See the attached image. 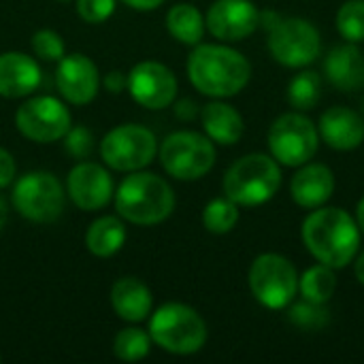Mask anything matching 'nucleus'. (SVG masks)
<instances>
[{
	"instance_id": "1",
	"label": "nucleus",
	"mask_w": 364,
	"mask_h": 364,
	"mask_svg": "<svg viewBox=\"0 0 364 364\" xmlns=\"http://www.w3.org/2000/svg\"><path fill=\"white\" fill-rule=\"evenodd\" d=\"M303 241L318 262L343 269L360 250V228L346 209L324 207L309 213L303 222Z\"/></svg>"
},
{
	"instance_id": "2",
	"label": "nucleus",
	"mask_w": 364,
	"mask_h": 364,
	"mask_svg": "<svg viewBox=\"0 0 364 364\" xmlns=\"http://www.w3.org/2000/svg\"><path fill=\"white\" fill-rule=\"evenodd\" d=\"M188 77L205 96L228 98L239 94L252 77L243 53L226 45H196L188 58Z\"/></svg>"
},
{
	"instance_id": "3",
	"label": "nucleus",
	"mask_w": 364,
	"mask_h": 364,
	"mask_svg": "<svg viewBox=\"0 0 364 364\" xmlns=\"http://www.w3.org/2000/svg\"><path fill=\"white\" fill-rule=\"evenodd\" d=\"M115 209L119 218L154 226L164 222L175 209V192L166 179L154 173H134L126 177L115 192Z\"/></svg>"
},
{
	"instance_id": "4",
	"label": "nucleus",
	"mask_w": 364,
	"mask_h": 364,
	"mask_svg": "<svg viewBox=\"0 0 364 364\" xmlns=\"http://www.w3.org/2000/svg\"><path fill=\"white\" fill-rule=\"evenodd\" d=\"M282 186L279 162L264 154H250L237 160L224 175V194L241 207L269 203Z\"/></svg>"
},
{
	"instance_id": "5",
	"label": "nucleus",
	"mask_w": 364,
	"mask_h": 364,
	"mask_svg": "<svg viewBox=\"0 0 364 364\" xmlns=\"http://www.w3.org/2000/svg\"><path fill=\"white\" fill-rule=\"evenodd\" d=\"M149 337L164 352L190 356L205 346L207 324L192 307L181 303H166L151 316Z\"/></svg>"
},
{
	"instance_id": "6",
	"label": "nucleus",
	"mask_w": 364,
	"mask_h": 364,
	"mask_svg": "<svg viewBox=\"0 0 364 364\" xmlns=\"http://www.w3.org/2000/svg\"><path fill=\"white\" fill-rule=\"evenodd\" d=\"M160 162L171 177L179 181H194L213 168L215 147L209 136L179 130L164 139L160 147Z\"/></svg>"
},
{
	"instance_id": "7",
	"label": "nucleus",
	"mask_w": 364,
	"mask_h": 364,
	"mask_svg": "<svg viewBox=\"0 0 364 364\" xmlns=\"http://www.w3.org/2000/svg\"><path fill=\"white\" fill-rule=\"evenodd\" d=\"M250 288L267 309H284L299 292V273L288 258L262 254L250 267Z\"/></svg>"
},
{
	"instance_id": "8",
	"label": "nucleus",
	"mask_w": 364,
	"mask_h": 364,
	"mask_svg": "<svg viewBox=\"0 0 364 364\" xmlns=\"http://www.w3.org/2000/svg\"><path fill=\"white\" fill-rule=\"evenodd\" d=\"M320 145L314 122L301 113L279 115L269 130V149L284 166H303L311 162Z\"/></svg>"
},
{
	"instance_id": "9",
	"label": "nucleus",
	"mask_w": 364,
	"mask_h": 364,
	"mask_svg": "<svg viewBox=\"0 0 364 364\" xmlns=\"http://www.w3.org/2000/svg\"><path fill=\"white\" fill-rule=\"evenodd\" d=\"M269 51L275 62L288 68L307 66L320 55V32L311 21L301 17L277 19L271 23Z\"/></svg>"
},
{
	"instance_id": "10",
	"label": "nucleus",
	"mask_w": 364,
	"mask_h": 364,
	"mask_svg": "<svg viewBox=\"0 0 364 364\" xmlns=\"http://www.w3.org/2000/svg\"><path fill=\"white\" fill-rule=\"evenodd\" d=\"M13 205L26 220L47 224L62 215L64 190L55 175L34 171L17 179L13 188Z\"/></svg>"
},
{
	"instance_id": "11",
	"label": "nucleus",
	"mask_w": 364,
	"mask_h": 364,
	"mask_svg": "<svg viewBox=\"0 0 364 364\" xmlns=\"http://www.w3.org/2000/svg\"><path fill=\"white\" fill-rule=\"evenodd\" d=\"M158 151L156 134L136 124H124L113 128L100 143L102 160L115 171H139L145 168Z\"/></svg>"
},
{
	"instance_id": "12",
	"label": "nucleus",
	"mask_w": 364,
	"mask_h": 364,
	"mask_svg": "<svg viewBox=\"0 0 364 364\" xmlns=\"http://www.w3.org/2000/svg\"><path fill=\"white\" fill-rule=\"evenodd\" d=\"M17 130L34 143H53L70 130V113L66 105L53 96H34L15 113Z\"/></svg>"
},
{
	"instance_id": "13",
	"label": "nucleus",
	"mask_w": 364,
	"mask_h": 364,
	"mask_svg": "<svg viewBox=\"0 0 364 364\" xmlns=\"http://www.w3.org/2000/svg\"><path fill=\"white\" fill-rule=\"evenodd\" d=\"M128 92L145 109H164L177 96V79L160 62H139L128 75Z\"/></svg>"
},
{
	"instance_id": "14",
	"label": "nucleus",
	"mask_w": 364,
	"mask_h": 364,
	"mask_svg": "<svg viewBox=\"0 0 364 364\" xmlns=\"http://www.w3.org/2000/svg\"><path fill=\"white\" fill-rule=\"evenodd\" d=\"M205 26L220 41H241L260 26V11L252 0H215L207 11Z\"/></svg>"
},
{
	"instance_id": "15",
	"label": "nucleus",
	"mask_w": 364,
	"mask_h": 364,
	"mask_svg": "<svg viewBox=\"0 0 364 364\" xmlns=\"http://www.w3.org/2000/svg\"><path fill=\"white\" fill-rule=\"evenodd\" d=\"M55 85L60 94L73 105H87L100 87L96 64L83 53L64 55L55 70Z\"/></svg>"
},
{
	"instance_id": "16",
	"label": "nucleus",
	"mask_w": 364,
	"mask_h": 364,
	"mask_svg": "<svg viewBox=\"0 0 364 364\" xmlns=\"http://www.w3.org/2000/svg\"><path fill=\"white\" fill-rule=\"evenodd\" d=\"M68 196L79 209L98 211L113 196V179L100 164L79 162L68 173Z\"/></svg>"
},
{
	"instance_id": "17",
	"label": "nucleus",
	"mask_w": 364,
	"mask_h": 364,
	"mask_svg": "<svg viewBox=\"0 0 364 364\" xmlns=\"http://www.w3.org/2000/svg\"><path fill=\"white\" fill-rule=\"evenodd\" d=\"M335 192V175L326 164H303L299 173L292 177L290 194L299 207L318 209L322 207Z\"/></svg>"
},
{
	"instance_id": "18",
	"label": "nucleus",
	"mask_w": 364,
	"mask_h": 364,
	"mask_svg": "<svg viewBox=\"0 0 364 364\" xmlns=\"http://www.w3.org/2000/svg\"><path fill=\"white\" fill-rule=\"evenodd\" d=\"M41 85V68L34 58L6 51L0 53V96L23 98Z\"/></svg>"
},
{
	"instance_id": "19",
	"label": "nucleus",
	"mask_w": 364,
	"mask_h": 364,
	"mask_svg": "<svg viewBox=\"0 0 364 364\" xmlns=\"http://www.w3.org/2000/svg\"><path fill=\"white\" fill-rule=\"evenodd\" d=\"M320 134L328 147L352 151L364 141V119L348 107H333L320 117Z\"/></svg>"
},
{
	"instance_id": "20",
	"label": "nucleus",
	"mask_w": 364,
	"mask_h": 364,
	"mask_svg": "<svg viewBox=\"0 0 364 364\" xmlns=\"http://www.w3.org/2000/svg\"><path fill=\"white\" fill-rule=\"evenodd\" d=\"M324 70L328 81L339 90H358L364 85V55L356 43H346L335 47L326 62Z\"/></svg>"
},
{
	"instance_id": "21",
	"label": "nucleus",
	"mask_w": 364,
	"mask_h": 364,
	"mask_svg": "<svg viewBox=\"0 0 364 364\" xmlns=\"http://www.w3.org/2000/svg\"><path fill=\"white\" fill-rule=\"evenodd\" d=\"M111 305H113V311L122 320L143 322L151 314L154 296L143 282H139L134 277H124V279L113 284Z\"/></svg>"
},
{
	"instance_id": "22",
	"label": "nucleus",
	"mask_w": 364,
	"mask_h": 364,
	"mask_svg": "<svg viewBox=\"0 0 364 364\" xmlns=\"http://www.w3.org/2000/svg\"><path fill=\"white\" fill-rule=\"evenodd\" d=\"M203 126L211 141L220 145H235L243 136L241 113L226 102H209L203 109Z\"/></svg>"
},
{
	"instance_id": "23",
	"label": "nucleus",
	"mask_w": 364,
	"mask_h": 364,
	"mask_svg": "<svg viewBox=\"0 0 364 364\" xmlns=\"http://www.w3.org/2000/svg\"><path fill=\"white\" fill-rule=\"evenodd\" d=\"M126 241V228L119 218L115 215H102L85 232V247L98 256V258H109L117 254L124 247Z\"/></svg>"
},
{
	"instance_id": "24",
	"label": "nucleus",
	"mask_w": 364,
	"mask_h": 364,
	"mask_svg": "<svg viewBox=\"0 0 364 364\" xmlns=\"http://www.w3.org/2000/svg\"><path fill=\"white\" fill-rule=\"evenodd\" d=\"M166 28L179 43L198 45L205 34V17L194 4L179 2L166 13Z\"/></svg>"
},
{
	"instance_id": "25",
	"label": "nucleus",
	"mask_w": 364,
	"mask_h": 364,
	"mask_svg": "<svg viewBox=\"0 0 364 364\" xmlns=\"http://www.w3.org/2000/svg\"><path fill=\"white\" fill-rule=\"evenodd\" d=\"M333 271L335 269H331L322 262L307 269L303 273V277L299 279V290H301L303 299L318 303V305L328 303L335 294V288H337V277Z\"/></svg>"
},
{
	"instance_id": "26",
	"label": "nucleus",
	"mask_w": 364,
	"mask_h": 364,
	"mask_svg": "<svg viewBox=\"0 0 364 364\" xmlns=\"http://www.w3.org/2000/svg\"><path fill=\"white\" fill-rule=\"evenodd\" d=\"M322 96V79L318 73L314 70H305L301 75H296L290 81L288 87V100L294 109L299 111H309L320 102Z\"/></svg>"
},
{
	"instance_id": "27",
	"label": "nucleus",
	"mask_w": 364,
	"mask_h": 364,
	"mask_svg": "<svg viewBox=\"0 0 364 364\" xmlns=\"http://www.w3.org/2000/svg\"><path fill=\"white\" fill-rule=\"evenodd\" d=\"M239 222V205L230 198H213L203 211V224L213 235L230 232Z\"/></svg>"
},
{
	"instance_id": "28",
	"label": "nucleus",
	"mask_w": 364,
	"mask_h": 364,
	"mask_svg": "<svg viewBox=\"0 0 364 364\" xmlns=\"http://www.w3.org/2000/svg\"><path fill=\"white\" fill-rule=\"evenodd\" d=\"M149 348H151V337L141 328H124L115 335L113 341V354L126 363L143 360L149 354Z\"/></svg>"
},
{
	"instance_id": "29",
	"label": "nucleus",
	"mask_w": 364,
	"mask_h": 364,
	"mask_svg": "<svg viewBox=\"0 0 364 364\" xmlns=\"http://www.w3.org/2000/svg\"><path fill=\"white\" fill-rule=\"evenodd\" d=\"M337 30L348 43L364 41V0H348L337 13Z\"/></svg>"
},
{
	"instance_id": "30",
	"label": "nucleus",
	"mask_w": 364,
	"mask_h": 364,
	"mask_svg": "<svg viewBox=\"0 0 364 364\" xmlns=\"http://www.w3.org/2000/svg\"><path fill=\"white\" fill-rule=\"evenodd\" d=\"M32 49H34L36 58L47 60V62H60L66 55L64 53V41L53 30H38L32 36Z\"/></svg>"
},
{
	"instance_id": "31",
	"label": "nucleus",
	"mask_w": 364,
	"mask_h": 364,
	"mask_svg": "<svg viewBox=\"0 0 364 364\" xmlns=\"http://www.w3.org/2000/svg\"><path fill=\"white\" fill-rule=\"evenodd\" d=\"M290 320L305 328V331H316V328H322L326 322H328V311L318 305V303H311V301H303L301 305H296L290 314Z\"/></svg>"
},
{
	"instance_id": "32",
	"label": "nucleus",
	"mask_w": 364,
	"mask_h": 364,
	"mask_svg": "<svg viewBox=\"0 0 364 364\" xmlns=\"http://www.w3.org/2000/svg\"><path fill=\"white\" fill-rule=\"evenodd\" d=\"M115 11V0H77V13L87 23H102Z\"/></svg>"
},
{
	"instance_id": "33",
	"label": "nucleus",
	"mask_w": 364,
	"mask_h": 364,
	"mask_svg": "<svg viewBox=\"0 0 364 364\" xmlns=\"http://www.w3.org/2000/svg\"><path fill=\"white\" fill-rule=\"evenodd\" d=\"M66 151L73 156V158H77V160H81V158H85V156H90V151H92V145H94V136H92V132L90 130H85V128H70L68 132H66Z\"/></svg>"
},
{
	"instance_id": "34",
	"label": "nucleus",
	"mask_w": 364,
	"mask_h": 364,
	"mask_svg": "<svg viewBox=\"0 0 364 364\" xmlns=\"http://www.w3.org/2000/svg\"><path fill=\"white\" fill-rule=\"evenodd\" d=\"M15 173H17V166H15L13 156L0 147V188H6L15 179Z\"/></svg>"
},
{
	"instance_id": "35",
	"label": "nucleus",
	"mask_w": 364,
	"mask_h": 364,
	"mask_svg": "<svg viewBox=\"0 0 364 364\" xmlns=\"http://www.w3.org/2000/svg\"><path fill=\"white\" fill-rule=\"evenodd\" d=\"M105 87H107L109 92L117 94L122 87H128V77H126L124 73L113 70V73H109V75L105 77Z\"/></svg>"
},
{
	"instance_id": "36",
	"label": "nucleus",
	"mask_w": 364,
	"mask_h": 364,
	"mask_svg": "<svg viewBox=\"0 0 364 364\" xmlns=\"http://www.w3.org/2000/svg\"><path fill=\"white\" fill-rule=\"evenodd\" d=\"M130 9H136V11H154L158 9L164 0H124Z\"/></svg>"
},
{
	"instance_id": "37",
	"label": "nucleus",
	"mask_w": 364,
	"mask_h": 364,
	"mask_svg": "<svg viewBox=\"0 0 364 364\" xmlns=\"http://www.w3.org/2000/svg\"><path fill=\"white\" fill-rule=\"evenodd\" d=\"M354 271H356V277H358V282L364 286V252L358 256V260H356V267H354Z\"/></svg>"
},
{
	"instance_id": "38",
	"label": "nucleus",
	"mask_w": 364,
	"mask_h": 364,
	"mask_svg": "<svg viewBox=\"0 0 364 364\" xmlns=\"http://www.w3.org/2000/svg\"><path fill=\"white\" fill-rule=\"evenodd\" d=\"M356 222H358V228L364 232V196L358 203V209H356Z\"/></svg>"
},
{
	"instance_id": "39",
	"label": "nucleus",
	"mask_w": 364,
	"mask_h": 364,
	"mask_svg": "<svg viewBox=\"0 0 364 364\" xmlns=\"http://www.w3.org/2000/svg\"><path fill=\"white\" fill-rule=\"evenodd\" d=\"M6 215H9V209H6L4 198L0 196V230H2V228H4V224H6Z\"/></svg>"
},
{
	"instance_id": "40",
	"label": "nucleus",
	"mask_w": 364,
	"mask_h": 364,
	"mask_svg": "<svg viewBox=\"0 0 364 364\" xmlns=\"http://www.w3.org/2000/svg\"><path fill=\"white\" fill-rule=\"evenodd\" d=\"M62 2H64V0H62Z\"/></svg>"
}]
</instances>
